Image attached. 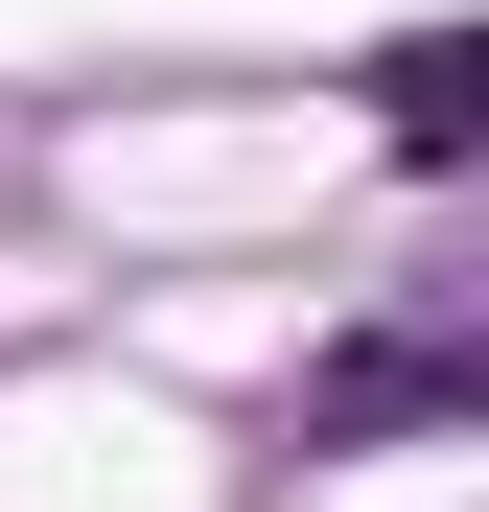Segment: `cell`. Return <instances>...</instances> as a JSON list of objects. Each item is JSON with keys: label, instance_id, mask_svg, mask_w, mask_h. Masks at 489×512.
I'll list each match as a JSON object with an SVG mask.
<instances>
[{"label": "cell", "instance_id": "7a4b0ae2", "mask_svg": "<svg viewBox=\"0 0 489 512\" xmlns=\"http://www.w3.org/2000/svg\"><path fill=\"white\" fill-rule=\"evenodd\" d=\"M373 117H396V163H466V140H489V47H466V24L373 47Z\"/></svg>", "mask_w": 489, "mask_h": 512}, {"label": "cell", "instance_id": "6da1fadb", "mask_svg": "<svg viewBox=\"0 0 489 512\" xmlns=\"http://www.w3.org/2000/svg\"><path fill=\"white\" fill-rule=\"evenodd\" d=\"M489 373L443 350V326H373V350H326L303 373V443H420V419H466Z\"/></svg>", "mask_w": 489, "mask_h": 512}]
</instances>
